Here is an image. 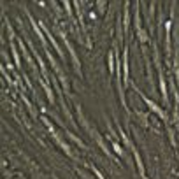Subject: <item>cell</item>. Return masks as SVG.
<instances>
[{
	"label": "cell",
	"instance_id": "obj_10",
	"mask_svg": "<svg viewBox=\"0 0 179 179\" xmlns=\"http://www.w3.org/2000/svg\"><path fill=\"white\" fill-rule=\"evenodd\" d=\"M90 169H91V172H93V174H95V176H97L99 179H105V177H104V174H102V172H100V170L97 169L95 165H90Z\"/></svg>",
	"mask_w": 179,
	"mask_h": 179
},
{
	"label": "cell",
	"instance_id": "obj_12",
	"mask_svg": "<svg viewBox=\"0 0 179 179\" xmlns=\"http://www.w3.org/2000/svg\"><path fill=\"white\" fill-rule=\"evenodd\" d=\"M99 7H105V2H97ZM100 12H104V9H100Z\"/></svg>",
	"mask_w": 179,
	"mask_h": 179
},
{
	"label": "cell",
	"instance_id": "obj_9",
	"mask_svg": "<svg viewBox=\"0 0 179 179\" xmlns=\"http://www.w3.org/2000/svg\"><path fill=\"white\" fill-rule=\"evenodd\" d=\"M111 142H112V149H114L118 155H121V156H123V155H125V151H123V148L118 144V140H111Z\"/></svg>",
	"mask_w": 179,
	"mask_h": 179
},
{
	"label": "cell",
	"instance_id": "obj_4",
	"mask_svg": "<svg viewBox=\"0 0 179 179\" xmlns=\"http://www.w3.org/2000/svg\"><path fill=\"white\" fill-rule=\"evenodd\" d=\"M76 112H77V118H79V123L81 127L88 132L91 127L88 125V119H86V116H84V112H83V107H81V104H76Z\"/></svg>",
	"mask_w": 179,
	"mask_h": 179
},
{
	"label": "cell",
	"instance_id": "obj_8",
	"mask_svg": "<svg viewBox=\"0 0 179 179\" xmlns=\"http://www.w3.org/2000/svg\"><path fill=\"white\" fill-rule=\"evenodd\" d=\"M11 51H12V56H14V60H16V65L20 67V55H18V51H16V44L14 42H11Z\"/></svg>",
	"mask_w": 179,
	"mask_h": 179
},
{
	"label": "cell",
	"instance_id": "obj_7",
	"mask_svg": "<svg viewBox=\"0 0 179 179\" xmlns=\"http://www.w3.org/2000/svg\"><path fill=\"white\" fill-rule=\"evenodd\" d=\"M132 155H133V158H135V163H137V167H139L140 174L144 176V169H142V160H140V155H139V151H137V149H132Z\"/></svg>",
	"mask_w": 179,
	"mask_h": 179
},
{
	"label": "cell",
	"instance_id": "obj_5",
	"mask_svg": "<svg viewBox=\"0 0 179 179\" xmlns=\"http://www.w3.org/2000/svg\"><path fill=\"white\" fill-rule=\"evenodd\" d=\"M65 135H67V137H69L70 140H74V142H76V144H77L79 148H83V149H88L86 146H84V142H83V140H81L79 137H76V135H74V133H72L70 130H67V128H65Z\"/></svg>",
	"mask_w": 179,
	"mask_h": 179
},
{
	"label": "cell",
	"instance_id": "obj_3",
	"mask_svg": "<svg viewBox=\"0 0 179 179\" xmlns=\"http://www.w3.org/2000/svg\"><path fill=\"white\" fill-rule=\"evenodd\" d=\"M39 27L42 30H44V33H46V37H48V39H49V42H51V46H53V48H55V51H56V53H58L60 55V58L63 60V61H65V55H63V51H61V48H60L58 46V42H56V39H55V37H53V35H51V32L48 28H46V27H44V23H40L39 21Z\"/></svg>",
	"mask_w": 179,
	"mask_h": 179
},
{
	"label": "cell",
	"instance_id": "obj_11",
	"mask_svg": "<svg viewBox=\"0 0 179 179\" xmlns=\"http://www.w3.org/2000/svg\"><path fill=\"white\" fill-rule=\"evenodd\" d=\"M112 61H114V58H112V53H109V58H107V65H109L111 72L114 70V65H112Z\"/></svg>",
	"mask_w": 179,
	"mask_h": 179
},
{
	"label": "cell",
	"instance_id": "obj_13",
	"mask_svg": "<svg viewBox=\"0 0 179 179\" xmlns=\"http://www.w3.org/2000/svg\"><path fill=\"white\" fill-rule=\"evenodd\" d=\"M51 177H53V179H58V177H56V176H51Z\"/></svg>",
	"mask_w": 179,
	"mask_h": 179
},
{
	"label": "cell",
	"instance_id": "obj_1",
	"mask_svg": "<svg viewBox=\"0 0 179 179\" xmlns=\"http://www.w3.org/2000/svg\"><path fill=\"white\" fill-rule=\"evenodd\" d=\"M58 33H60V37H61V40L65 42V46H67V49H69V53H70V58L74 61V69H76V72L79 74V77H81V61H79V58H77V55H76V51H74V46H72L70 40L67 39L65 32H58Z\"/></svg>",
	"mask_w": 179,
	"mask_h": 179
},
{
	"label": "cell",
	"instance_id": "obj_6",
	"mask_svg": "<svg viewBox=\"0 0 179 179\" xmlns=\"http://www.w3.org/2000/svg\"><path fill=\"white\" fill-rule=\"evenodd\" d=\"M39 81H40V84H42V88H44V91H46V95H48V100L53 104V102H55V93H53V90L48 86V83H46V81H42V79H39Z\"/></svg>",
	"mask_w": 179,
	"mask_h": 179
},
{
	"label": "cell",
	"instance_id": "obj_2",
	"mask_svg": "<svg viewBox=\"0 0 179 179\" xmlns=\"http://www.w3.org/2000/svg\"><path fill=\"white\" fill-rule=\"evenodd\" d=\"M88 133H90V137H91V139H95V142L99 144V148L102 149V151H104L105 155H107V158H112V155H111V149L107 148V144L104 142V139H102V135L99 133V130H97V128H93V127H91V128L88 130Z\"/></svg>",
	"mask_w": 179,
	"mask_h": 179
}]
</instances>
